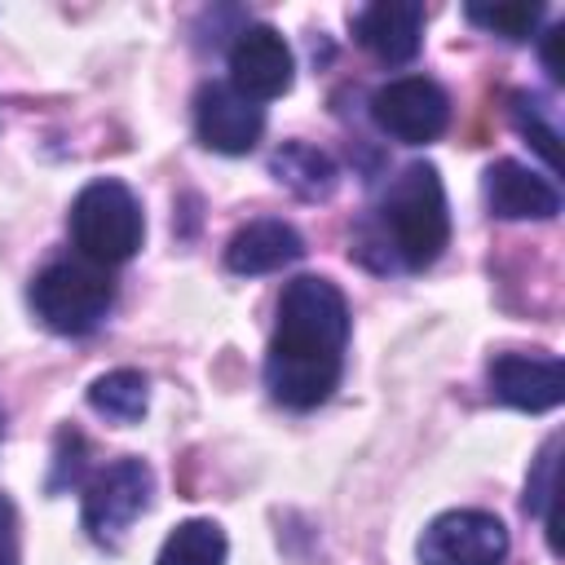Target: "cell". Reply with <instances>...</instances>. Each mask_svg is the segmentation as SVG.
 <instances>
[{"mask_svg":"<svg viewBox=\"0 0 565 565\" xmlns=\"http://www.w3.org/2000/svg\"><path fill=\"white\" fill-rule=\"evenodd\" d=\"M115 305V282L93 260H53L31 282L35 318L57 335H88Z\"/></svg>","mask_w":565,"mask_h":565,"instance_id":"cell-4","label":"cell"},{"mask_svg":"<svg viewBox=\"0 0 565 565\" xmlns=\"http://www.w3.org/2000/svg\"><path fill=\"white\" fill-rule=\"evenodd\" d=\"M463 13H468V22H477L490 35H503V40H530L539 31V22H543V4H525V0H512V4H468Z\"/></svg>","mask_w":565,"mask_h":565,"instance_id":"cell-17","label":"cell"},{"mask_svg":"<svg viewBox=\"0 0 565 565\" xmlns=\"http://www.w3.org/2000/svg\"><path fill=\"white\" fill-rule=\"evenodd\" d=\"M415 552H419V565H503L508 530L494 512L455 508L424 525Z\"/></svg>","mask_w":565,"mask_h":565,"instance_id":"cell-6","label":"cell"},{"mask_svg":"<svg viewBox=\"0 0 565 565\" xmlns=\"http://www.w3.org/2000/svg\"><path fill=\"white\" fill-rule=\"evenodd\" d=\"M349 300L331 278L300 274L278 296V322L265 349V388L287 411L327 402L344 371Z\"/></svg>","mask_w":565,"mask_h":565,"instance_id":"cell-1","label":"cell"},{"mask_svg":"<svg viewBox=\"0 0 565 565\" xmlns=\"http://www.w3.org/2000/svg\"><path fill=\"white\" fill-rule=\"evenodd\" d=\"M490 397L516 411H552L565 397V366L561 358H530V353H499L490 362Z\"/></svg>","mask_w":565,"mask_h":565,"instance_id":"cell-10","label":"cell"},{"mask_svg":"<svg viewBox=\"0 0 565 565\" xmlns=\"http://www.w3.org/2000/svg\"><path fill=\"white\" fill-rule=\"evenodd\" d=\"M512 124H516L521 137L534 141V150L543 154V163L556 172V163H561V154H556V128L543 119V102L530 97V93H516L512 97Z\"/></svg>","mask_w":565,"mask_h":565,"instance_id":"cell-18","label":"cell"},{"mask_svg":"<svg viewBox=\"0 0 565 565\" xmlns=\"http://www.w3.org/2000/svg\"><path fill=\"white\" fill-rule=\"evenodd\" d=\"M561 40H565V26H552L543 35V66L552 79H565V66H561Z\"/></svg>","mask_w":565,"mask_h":565,"instance_id":"cell-21","label":"cell"},{"mask_svg":"<svg viewBox=\"0 0 565 565\" xmlns=\"http://www.w3.org/2000/svg\"><path fill=\"white\" fill-rule=\"evenodd\" d=\"M291 75H296V57H291L287 40L274 26L252 22L234 35V44H230V88H238L252 102H269V97H282L291 88Z\"/></svg>","mask_w":565,"mask_h":565,"instance_id":"cell-8","label":"cell"},{"mask_svg":"<svg viewBox=\"0 0 565 565\" xmlns=\"http://www.w3.org/2000/svg\"><path fill=\"white\" fill-rule=\"evenodd\" d=\"M384 243L406 269H428L450 243V207L433 163H406L380 199Z\"/></svg>","mask_w":565,"mask_h":565,"instance_id":"cell-2","label":"cell"},{"mask_svg":"<svg viewBox=\"0 0 565 565\" xmlns=\"http://www.w3.org/2000/svg\"><path fill=\"white\" fill-rule=\"evenodd\" d=\"M71 238L79 256L102 269L132 260L146 238V216H141L137 194L115 177L88 181L71 203Z\"/></svg>","mask_w":565,"mask_h":565,"instance_id":"cell-3","label":"cell"},{"mask_svg":"<svg viewBox=\"0 0 565 565\" xmlns=\"http://www.w3.org/2000/svg\"><path fill=\"white\" fill-rule=\"evenodd\" d=\"M305 256V238L287 225V221H278V216H260V221H247L234 238H230V247H225V265H230V274H274V269H282V265H291V260H300Z\"/></svg>","mask_w":565,"mask_h":565,"instance_id":"cell-13","label":"cell"},{"mask_svg":"<svg viewBox=\"0 0 565 565\" xmlns=\"http://www.w3.org/2000/svg\"><path fill=\"white\" fill-rule=\"evenodd\" d=\"M371 115L380 124V132H388L402 146H424L437 141L450 124V97L437 79L428 75H402L375 88L371 97Z\"/></svg>","mask_w":565,"mask_h":565,"instance_id":"cell-7","label":"cell"},{"mask_svg":"<svg viewBox=\"0 0 565 565\" xmlns=\"http://www.w3.org/2000/svg\"><path fill=\"white\" fill-rule=\"evenodd\" d=\"M194 132L216 154H247L265 132V106L230 84H203L194 97Z\"/></svg>","mask_w":565,"mask_h":565,"instance_id":"cell-9","label":"cell"},{"mask_svg":"<svg viewBox=\"0 0 565 565\" xmlns=\"http://www.w3.org/2000/svg\"><path fill=\"white\" fill-rule=\"evenodd\" d=\"M486 203L503 221H552L561 212L556 185L516 159H499L486 168Z\"/></svg>","mask_w":565,"mask_h":565,"instance_id":"cell-12","label":"cell"},{"mask_svg":"<svg viewBox=\"0 0 565 565\" xmlns=\"http://www.w3.org/2000/svg\"><path fill=\"white\" fill-rule=\"evenodd\" d=\"M154 494V472L146 459L124 455L115 463H106L88 486H84V530L93 543L115 547L124 539V530L150 508Z\"/></svg>","mask_w":565,"mask_h":565,"instance_id":"cell-5","label":"cell"},{"mask_svg":"<svg viewBox=\"0 0 565 565\" xmlns=\"http://www.w3.org/2000/svg\"><path fill=\"white\" fill-rule=\"evenodd\" d=\"M88 406L115 424H137L150 406V384L141 371L132 366H119V371H106L88 384Z\"/></svg>","mask_w":565,"mask_h":565,"instance_id":"cell-15","label":"cell"},{"mask_svg":"<svg viewBox=\"0 0 565 565\" xmlns=\"http://www.w3.org/2000/svg\"><path fill=\"white\" fill-rule=\"evenodd\" d=\"M22 543H18V512L9 503V494H0V565H18Z\"/></svg>","mask_w":565,"mask_h":565,"instance_id":"cell-20","label":"cell"},{"mask_svg":"<svg viewBox=\"0 0 565 565\" xmlns=\"http://www.w3.org/2000/svg\"><path fill=\"white\" fill-rule=\"evenodd\" d=\"M353 35L380 62L402 66L424 44V4H415V0H375V4L358 9Z\"/></svg>","mask_w":565,"mask_h":565,"instance_id":"cell-11","label":"cell"},{"mask_svg":"<svg viewBox=\"0 0 565 565\" xmlns=\"http://www.w3.org/2000/svg\"><path fill=\"white\" fill-rule=\"evenodd\" d=\"M225 552H230L225 530H221L216 521L194 516V521H181V525L163 539L154 565H225Z\"/></svg>","mask_w":565,"mask_h":565,"instance_id":"cell-16","label":"cell"},{"mask_svg":"<svg viewBox=\"0 0 565 565\" xmlns=\"http://www.w3.org/2000/svg\"><path fill=\"white\" fill-rule=\"evenodd\" d=\"M269 172H274L291 194H300V199H309V203L331 199V190H335V181H340L331 154H322L318 146H305V141L278 146L274 159H269Z\"/></svg>","mask_w":565,"mask_h":565,"instance_id":"cell-14","label":"cell"},{"mask_svg":"<svg viewBox=\"0 0 565 565\" xmlns=\"http://www.w3.org/2000/svg\"><path fill=\"white\" fill-rule=\"evenodd\" d=\"M556 450H561V437H552L539 450L534 472H530V486H525V508L534 516H547V525H552V494H556Z\"/></svg>","mask_w":565,"mask_h":565,"instance_id":"cell-19","label":"cell"}]
</instances>
